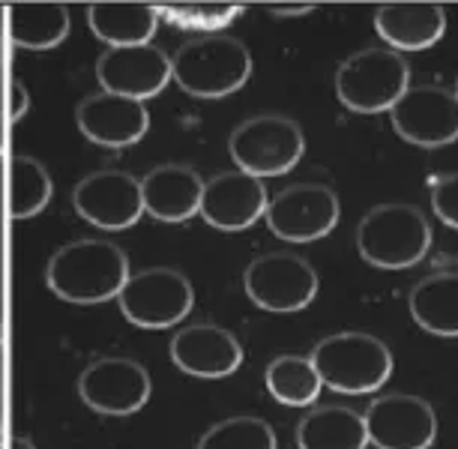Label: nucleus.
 Listing matches in <instances>:
<instances>
[{"mask_svg":"<svg viewBox=\"0 0 458 449\" xmlns=\"http://www.w3.org/2000/svg\"><path fill=\"white\" fill-rule=\"evenodd\" d=\"M10 180V213L19 222L39 216L48 207L51 195H55V180H51L48 168L39 159L28 157V153L13 159Z\"/></svg>","mask_w":458,"mask_h":449,"instance_id":"nucleus-25","label":"nucleus"},{"mask_svg":"<svg viewBox=\"0 0 458 449\" xmlns=\"http://www.w3.org/2000/svg\"><path fill=\"white\" fill-rule=\"evenodd\" d=\"M6 13L10 37L21 48L48 51L69 37V10L64 4H15Z\"/></svg>","mask_w":458,"mask_h":449,"instance_id":"nucleus-23","label":"nucleus"},{"mask_svg":"<svg viewBox=\"0 0 458 449\" xmlns=\"http://www.w3.org/2000/svg\"><path fill=\"white\" fill-rule=\"evenodd\" d=\"M75 123L88 141L123 150L150 132V111H147V102L99 90L81 99V106L75 108Z\"/></svg>","mask_w":458,"mask_h":449,"instance_id":"nucleus-16","label":"nucleus"},{"mask_svg":"<svg viewBox=\"0 0 458 449\" xmlns=\"http://www.w3.org/2000/svg\"><path fill=\"white\" fill-rule=\"evenodd\" d=\"M300 449H366L369 435L362 413L344 404H324L309 411L297 426Z\"/></svg>","mask_w":458,"mask_h":449,"instance_id":"nucleus-22","label":"nucleus"},{"mask_svg":"<svg viewBox=\"0 0 458 449\" xmlns=\"http://www.w3.org/2000/svg\"><path fill=\"white\" fill-rule=\"evenodd\" d=\"M228 153L237 171L258 180L282 177L306 153V135L297 120L284 114H258L243 120L228 138Z\"/></svg>","mask_w":458,"mask_h":449,"instance_id":"nucleus-6","label":"nucleus"},{"mask_svg":"<svg viewBox=\"0 0 458 449\" xmlns=\"http://www.w3.org/2000/svg\"><path fill=\"white\" fill-rule=\"evenodd\" d=\"M431 249L428 219L413 204H377L357 224V252L377 270H408Z\"/></svg>","mask_w":458,"mask_h":449,"instance_id":"nucleus-4","label":"nucleus"},{"mask_svg":"<svg viewBox=\"0 0 458 449\" xmlns=\"http://www.w3.org/2000/svg\"><path fill=\"white\" fill-rule=\"evenodd\" d=\"M362 422L369 444L377 449H428L437 440V413L420 395H377L362 413Z\"/></svg>","mask_w":458,"mask_h":449,"instance_id":"nucleus-12","label":"nucleus"},{"mask_svg":"<svg viewBox=\"0 0 458 449\" xmlns=\"http://www.w3.org/2000/svg\"><path fill=\"white\" fill-rule=\"evenodd\" d=\"M0 428H4V399H0Z\"/></svg>","mask_w":458,"mask_h":449,"instance_id":"nucleus-34","label":"nucleus"},{"mask_svg":"<svg viewBox=\"0 0 458 449\" xmlns=\"http://www.w3.org/2000/svg\"><path fill=\"white\" fill-rule=\"evenodd\" d=\"M411 88V66L393 48H362L335 72V97L353 114L390 111Z\"/></svg>","mask_w":458,"mask_h":449,"instance_id":"nucleus-5","label":"nucleus"},{"mask_svg":"<svg viewBox=\"0 0 458 449\" xmlns=\"http://www.w3.org/2000/svg\"><path fill=\"white\" fill-rule=\"evenodd\" d=\"M252 75V51L228 33L192 37L171 57V79L189 97L222 99L237 93Z\"/></svg>","mask_w":458,"mask_h":449,"instance_id":"nucleus-2","label":"nucleus"},{"mask_svg":"<svg viewBox=\"0 0 458 449\" xmlns=\"http://www.w3.org/2000/svg\"><path fill=\"white\" fill-rule=\"evenodd\" d=\"M264 219L284 243H315L333 234L342 219V201L324 183H293L270 198Z\"/></svg>","mask_w":458,"mask_h":449,"instance_id":"nucleus-9","label":"nucleus"},{"mask_svg":"<svg viewBox=\"0 0 458 449\" xmlns=\"http://www.w3.org/2000/svg\"><path fill=\"white\" fill-rule=\"evenodd\" d=\"M99 90L117 93V97L147 102L159 97L171 81V57L159 46H126L108 48L97 60Z\"/></svg>","mask_w":458,"mask_h":449,"instance_id":"nucleus-14","label":"nucleus"},{"mask_svg":"<svg viewBox=\"0 0 458 449\" xmlns=\"http://www.w3.org/2000/svg\"><path fill=\"white\" fill-rule=\"evenodd\" d=\"M0 449H4V444H0Z\"/></svg>","mask_w":458,"mask_h":449,"instance_id":"nucleus-36","label":"nucleus"},{"mask_svg":"<svg viewBox=\"0 0 458 449\" xmlns=\"http://www.w3.org/2000/svg\"><path fill=\"white\" fill-rule=\"evenodd\" d=\"M270 204L264 180H258L243 171H225L210 180H204L201 210L198 216L216 231H249L258 219H264V210Z\"/></svg>","mask_w":458,"mask_h":449,"instance_id":"nucleus-15","label":"nucleus"},{"mask_svg":"<svg viewBox=\"0 0 458 449\" xmlns=\"http://www.w3.org/2000/svg\"><path fill=\"white\" fill-rule=\"evenodd\" d=\"M10 120L13 123H19V120L28 114V108H30V97H28V90H24V84L21 81H13V88H10Z\"/></svg>","mask_w":458,"mask_h":449,"instance_id":"nucleus-29","label":"nucleus"},{"mask_svg":"<svg viewBox=\"0 0 458 449\" xmlns=\"http://www.w3.org/2000/svg\"><path fill=\"white\" fill-rule=\"evenodd\" d=\"M0 108H4V81H0ZM0 153H4V123H0Z\"/></svg>","mask_w":458,"mask_h":449,"instance_id":"nucleus-33","label":"nucleus"},{"mask_svg":"<svg viewBox=\"0 0 458 449\" xmlns=\"http://www.w3.org/2000/svg\"><path fill=\"white\" fill-rule=\"evenodd\" d=\"M431 207L435 216L446 228L458 231V171H446V174L431 177Z\"/></svg>","mask_w":458,"mask_h":449,"instance_id":"nucleus-28","label":"nucleus"},{"mask_svg":"<svg viewBox=\"0 0 458 449\" xmlns=\"http://www.w3.org/2000/svg\"><path fill=\"white\" fill-rule=\"evenodd\" d=\"M150 371L132 357H99L79 377V395L90 411L129 417L150 402Z\"/></svg>","mask_w":458,"mask_h":449,"instance_id":"nucleus-11","label":"nucleus"},{"mask_svg":"<svg viewBox=\"0 0 458 449\" xmlns=\"http://www.w3.org/2000/svg\"><path fill=\"white\" fill-rule=\"evenodd\" d=\"M243 288L246 297L264 312L291 315L312 306L321 279H318V270L306 258L291 252H270L255 258L246 267Z\"/></svg>","mask_w":458,"mask_h":449,"instance_id":"nucleus-8","label":"nucleus"},{"mask_svg":"<svg viewBox=\"0 0 458 449\" xmlns=\"http://www.w3.org/2000/svg\"><path fill=\"white\" fill-rule=\"evenodd\" d=\"M72 207L102 231H129L144 216L141 180L117 168L93 171L72 189Z\"/></svg>","mask_w":458,"mask_h":449,"instance_id":"nucleus-13","label":"nucleus"},{"mask_svg":"<svg viewBox=\"0 0 458 449\" xmlns=\"http://www.w3.org/2000/svg\"><path fill=\"white\" fill-rule=\"evenodd\" d=\"M129 275V258L120 246L108 240H75L51 255L46 282L64 303L93 306L117 300Z\"/></svg>","mask_w":458,"mask_h":449,"instance_id":"nucleus-1","label":"nucleus"},{"mask_svg":"<svg viewBox=\"0 0 458 449\" xmlns=\"http://www.w3.org/2000/svg\"><path fill=\"white\" fill-rule=\"evenodd\" d=\"M204 180L195 168L180 165V162H165L157 165L141 180V201L144 213L159 222L180 224L189 222L201 210Z\"/></svg>","mask_w":458,"mask_h":449,"instance_id":"nucleus-18","label":"nucleus"},{"mask_svg":"<svg viewBox=\"0 0 458 449\" xmlns=\"http://www.w3.org/2000/svg\"><path fill=\"white\" fill-rule=\"evenodd\" d=\"M408 309L426 333L458 339V273L444 270L417 282L408 293Z\"/></svg>","mask_w":458,"mask_h":449,"instance_id":"nucleus-21","label":"nucleus"},{"mask_svg":"<svg viewBox=\"0 0 458 449\" xmlns=\"http://www.w3.org/2000/svg\"><path fill=\"white\" fill-rule=\"evenodd\" d=\"M88 24L108 48L147 46L157 37L159 13L157 4H90Z\"/></svg>","mask_w":458,"mask_h":449,"instance_id":"nucleus-20","label":"nucleus"},{"mask_svg":"<svg viewBox=\"0 0 458 449\" xmlns=\"http://www.w3.org/2000/svg\"><path fill=\"white\" fill-rule=\"evenodd\" d=\"M264 384L267 393L279 404H288V408H309V404H315L324 386L312 360L300 357V353L276 357L264 371Z\"/></svg>","mask_w":458,"mask_h":449,"instance_id":"nucleus-24","label":"nucleus"},{"mask_svg":"<svg viewBox=\"0 0 458 449\" xmlns=\"http://www.w3.org/2000/svg\"><path fill=\"white\" fill-rule=\"evenodd\" d=\"M393 129L402 141L426 147H446L458 141V99L440 84H413L390 108Z\"/></svg>","mask_w":458,"mask_h":449,"instance_id":"nucleus-10","label":"nucleus"},{"mask_svg":"<svg viewBox=\"0 0 458 449\" xmlns=\"http://www.w3.org/2000/svg\"><path fill=\"white\" fill-rule=\"evenodd\" d=\"M324 386L342 395H371L393 377V351L371 333H333L309 353Z\"/></svg>","mask_w":458,"mask_h":449,"instance_id":"nucleus-3","label":"nucleus"},{"mask_svg":"<svg viewBox=\"0 0 458 449\" xmlns=\"http://www.w3.org/2000/svg\"><path fill=\"white\" fill-rule=\"evenodd\" d=\"M171 360L183 375L192 377H231L243 366V344L231 330L219 324H192L183 326L171 339Z\"/></svg>","mask_w":458,"mask_h":449,"instance_id":"nucleus-17","label":"nucleus"},{"mask_svg":"<svg viewBox=\"0 0 458 449\" xmlns=\"http://www.w3.org/2000/svg\"><path fill=\"white\" fill-rule=\"evenodd\" d=\"M453 93H455V99H458V81H455V90Z\"/></svg>","mask_w":458,"mask_h":449,"instance_id":"nucleus-35","label":"nucleus"},{"mask_svg":"<svg viewBox=\"0 0 458 449\" xmlns=\"http://www.w3.org/2000/svg\"><path fill=\"white\" fill-rule=\"evenodd\" d=\"M6 449H37V446H33V440L28 437H13L10 444H6Z\"/></svg>","mask_w":458,"mask_h":449,"instance_id":"nucleus-31","label":"nucleus"},{"mask_svg":"<svg viewBox=\"0 0 458 449\" xmlns=\"http://www.w3.org/2000/svg\"><path fill=\"white\" fill-rule=\"evenodd\" d=\"M375 30L393 51H426L446 33L440 4H384L375 13Z\"/></svg>","mask_w":458,"mask_h":449,"instance_id":"nucleus-19","label":"nucleus"},{"mask_svg":"<svg viewBox=\"0 0 458 449\" xmlns=\"http://www.w3.org/2000/svg\"><path fill=\"white\" fill-rule=\"evenodd\" d=\"M270 13L273 15H306V13H315V6L312 4H273L270 6Z\"/></svg>","mask_w":458,"mask_h":449,"instance_id":"nucleus-30","label":"nucleus"},{"mask_svg":"<svg viewBox=\"0 0 458 449\" xmlns=\"http://www.w3.org/2000/svg\"><path fill=\"white\" fill-rule=\"evenodd\" d=\"M120 312L138 330H168L192 312L195 291L180 270L150 267L132 273L117 293Z\"/></svg>","mask_w":458,"mask_h":449,"instance_id":"nucleus-7","label":"nucleus"},{"mask_svg":"<svg viewBox=\"0 0 458 449\" xmlns=\"http://www.w3.org/2000/svg\"><path fill=\"white\" fill-rule=\"evenodd\" d=\"M0 399H4V339H0Z\"/></svg>","mask_w":458,"mask_h":449,"instance_id":"nucleus-32","label":"nucleus"},{"mask_svg":"<svg viewBox=\"0 0 458 449\" xmlns=\"http://www.w3.org/2000/svg\"><path fill=\"white\" fill-rule=\"evenodd\" d=\"M159 21L174 24L180 30H192L195 37L222 33L231 21L246 13L240 4H157Z\"/></svg>","mask_w":458,"mask_h":449,"instance_id":"nucleus-27","label":"nucleus"},{"mask_svg":"<svg viewBox=\"0 0 458 449\" xmlns=\"http://www.w3.org/2000/svg\"><path fill=\"white\" fill-rule=\"evenodd\" d=\"M198 449H279V440L261 417H228L204 431Z\"/></svg>","mask_w":458,"mask_h":449,"instance_id":"nucleus-26","label":"nucleus"}]
</instances>
